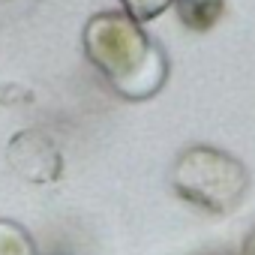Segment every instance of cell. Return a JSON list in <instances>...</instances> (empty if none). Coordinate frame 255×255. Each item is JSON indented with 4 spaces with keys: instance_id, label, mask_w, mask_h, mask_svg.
Masks as SVG:
<instances>
[{
    "instance_id": "cell-1",
    "label": "cell",
    "mask_w": 255,
    "mask_h": 255,
    "mask_svg": "<svg viewBox=\"0 0 255 255\" xmlns=\"http://www.w3.org/2000/svg\"><path fill=\"white\" fill-rule=\"evenodd\" d=\"M87 60L126 99H150L168 78L165 51L126 12H96L81 33Z\"/></svg>"
},
{
    "instance_id": "cell-2",
    "label": "cell",
    "mask_w": 255,
    "mask_h": 255,
    "mask_svg": "<svg viewBox=\"0 0 255 255\" xmlns=\"http://www.w3.org/2000/svg\"><path fill=\"white\" fill-rule=\"evenodd\" d=\"M171 186L192 207L219 216V213H231L243 201L249 189V174L237 156L219 147L195 144L177 156L171 168Z\"/></svg>"
},
{
    "instance_id": "cell-3",
    "label": "cell",
    "mask_w": 255,
    "mask_h": 255,
    "mask_svg": "<svg viewBox=\"0 0 255 255\" xmlns=\"http://www.w3.org/2000/svg\"><path fill=\"white\" fill-rule=\"evenodd\" d=\"M9 162L24 180H33V183H45L60 174V153L39 132L15 135L9 144Z\"/></svg>"
},
{
    "instance_id": "cell-4",
    "label": "cell",
    "mask_w": 255,
    "mask_h": 255,
    "mask_svg": "<svg viewBox=\"0 0 255 255\" xmlns=\"http://www.w3.org/2000/svg\"><path fill=\"white\" fill-rule=\"evenodd\" d=\"M180 21L195 30V33H207L225 12V0H171Z\"/></svg>"
},
{
    "instance_id": "cell-5",
    "label": "cell",
    "mask_w": 255,
    "mask_h": 255,
    "mask_svg": "<svg viewBox=\"0 0 255 255\" xmlns=\"http://www.w3.org/2000/svg\"><path fill=\"white\" fill-rule=\"evenodd\" d=\"M0 255H36V243L15 219H0Z\"/></svg>"
},
{
    "instance_id": "cell-6",
    "label": "cell",
    "mask_w": 255,
    "mask_h": 255,
    "mask_svg": "<svg viewBox=\"0 0 255 255\" xmlns=\"http://www.w3.org/2000/svg\"><path fill=\"white\" fill-rule=\"evenodd\" d=\"M120 3H123V12L132 15L135 21H153L171 6V0H120Z\"/></svg>"
},
{
    "instance_id": "cell-7",
    "label": "cell",
    "mask_w": 255,
    "mask_h": 255,
    "mask_svg": "<svg viewBox=\"0 0 255 255\" xmlns=\"http://www.w3.org/2000/svg\"><path fill=\"white\" fill-rule=\"evenodd\" d=\"M240 255H255V228L246 234V240H243V249H240Z\"/></svg>"
}]
</instances>
